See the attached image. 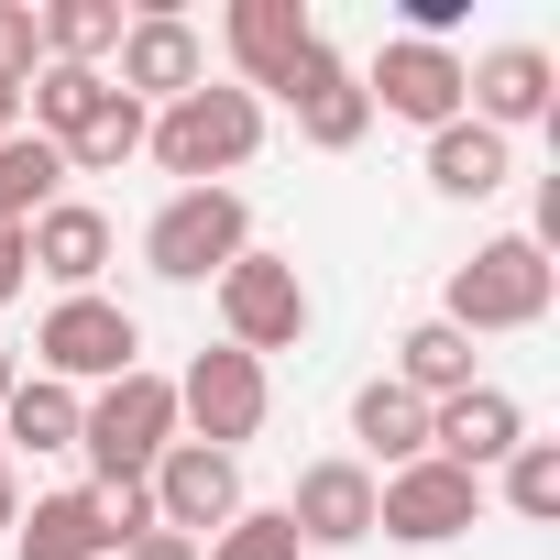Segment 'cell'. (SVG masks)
Listing matches in <instances>:
<instances>
[{
  "mask_svg": "<svg viewBox=\"0 0 560 560\" xmlns=\"http://www.w3.org/2000/svg\"><path fill=\"white\" fill-rule=\"evenodd\" d=\"M549 298H560V264H549L527 231H505V242H483L472 264H451L440 319H451L462 341H483V330H538V319H549Z\"/></svg>",
  "mask_w": 560,
  "mask_h": 560,
  "instance_id": "cell-1",
  "label": "cell"
},
{
  "mask_svg": "<svg viewBox=\"0 0 560 560\" xmlns=\"http://www.w3.org/2000/svg\"><path fill=\"white\" fill-rule=\"evenodd\" d=\"M253 143H264V100H253V89H187V100L154 110V132H143V154H154L176 187H220L231 165H253Z\"/></svg>",
  "mask_w": 560,
  "mask_h": 560,
  "instance_id": "cell-2",
  "label": "cell"
},
{
  "mask_svg": "<svg viewBox=\"0 0 560 560\" xmlns=\"http://www.w3.org/2000/svg\"><path fill=\"white\" fill-rule=\"evenodd\" d=\"M253 253V209L242 187H176L143 231V264L165 275V287H220V275Z\"/></svg>",
  "mask_w": 560,
  "mask_h": 560,
  "instance_id": "cell-3",
  "label": "cell"
},
{
  "mask_svg": "<svg viewBox=\"0 0 560 560\" xmlns=\"http://www.w3.org/2000/svg\"><path fill=\"white\" fill-rule=\"evenodd\" d=\"M78 451H89L100 483H143V472L176 451V385H165V374H121V385H100Z\"/></svg>",
  "mask_w": 560,
  "mask_h": 560,
  "instance_id": "cell-4",
  "label": "cell"
},
{
  "mask_svg": "<svg viewBox=\"0 0 560 560\" xmlns=\"http://www.w3.org/2000/svg\"><path fill=\"white\" fill-rule=\"evenodd\" d=\"M34 374H56V385H121V374H143V319L110 308V298H56L45 330H34Z\"/></svg>",
  "mask_w": 560,
  "mask_h": 560,
  "instance_id": "cell-5",
  "label": "cell"
},
{
  "mask_svg": "<svg viewBox=\"0 0 560 560\" xmlns=\"http://www.w3.org/2000/svg\"><path fill=\"white\" fill-rule=\"evenodd\" d=\"M264 407H275V396H264V363L231 352V341L176 374V429H187L198 451H231V462H242V440L264 429Z\"/></svg>",
  "mask_w": 560,
  "mask_h": 560,
  "instance_id": "cell-6",
  "label": "cell"
},
{
  "mask_svg": "<svg viewBox=\"0 0 560 560\" xmlns=\"http://www.w3.org/2000/svg\"><path fill=\"white\" fill-rule=\"evenodd\" d=\"M220 330H231V352H298L308 341V287H298V264L287 253H242L231 275H220Z\"/></svg>",
  "mask_w": 560,
  "mask_h": 560,
  "instance_id": "cell-7",
  "label": "cell"
},
{
  "mask_svg": "<svg viewBox=\"0 0 560 560\" xmlns=\"http://www.w3.org/2000/svg\"><path fill=\"white\" fill-rule=\"evenodd\" d=\"M143 494H154V527H176V538H220L231 516H242V462L231 451H198V440H176L154 472H143Z\"/></svg>",
  "mask_w": 560,
  "mask_h": 560,
  "instance_id": "cell-8",
  "label": "cell"
},
{
  "mask_svg": "<svg viewBox=\"0 0 560 560\" xmlns=\"http://www.w3.org/2000/svg\"><path fill=\"white\" fill-rule=\"evenodd\" d=\"M483 516V483L451 472V462H407V472H374V527L407 538V549H440Z\"/></svg>",
  "mask_w": 560,
  "mask_h": 560,
  "instance_id": "cell-9",
  "label": "cell"
},
{
  "mask_svg": "<svg viewBox=\"0 0 560 560\" xmlns=\"http://www.w3.org/2000/svg\"><path fill=\"white\" fill-rule=\"evenodd\" d=\"M275 100L298 110V132H308L319 154H352V143L374 132V100H363V67H352L341 45H308V56H298V78L275 89Z\"/></svg>",
  "mask_w": 560,
  "mask_h": 560,
  "instance_id": "cell-10",
  "label": "cell"
},
{
  "mask_svg": "<svg viewBox=\"0 0 560 560\" xmlns=\"http://www.w3.org/2000/svg\"><path fill=\"white\" fill-rule=\"evenodd\" d=\"M121 100H187V89H209V45H198V23L187 12H132L121 23V78H110Z\"/></svg>",
  "mask_w": 560,
  "mask_h": 560,
  "instance_id": "cell-11",
  "label": "cell"
},
{
  "mask_svg": "<svg viewBox=\"0 0 560 560\" xmlns=\"http://www.w3.org/2000/svg\"><path fill=\"white\" fill-rule=\"evenodd\" d=\"M363 100L374 110H396V121H418V132H440V121H462V56L451 45H385L374 67H363Z\"/></svg>",
  "mask_w": 560,
  "mask_h": 560,
  "instance_id": "cell-12",
  "label": "cell"
},
{
  "mask_svg": "<svg viewBox=\"0 0 560 560\" xmlns=\"http://www.w3.org/2000/svg\"><path fill=\"white\" fill-rule=\"evenodd\" d=\"M516 440H527V407H516L505 385H462L451 407H429V462H451V472H472V483H483Z\"/></svg>",
  "mask_w": 560,
  "mask_h": 560,
  "instance_id": "cell-13",
  "label": "cell"
},
{
  "mask_svg": "<svg viewBox=\"0 0 560 560\" xmlns=\"http://www.w3.org/2000/svg\"><path fill=\"white\" fill-rule=\"evenodd\" d=\"M220 45H231L242 89H287V78H298V56L319 45V23H308V0H231Z\"/></svg>",
  "mask_w": 560,
  "mask_h": 560,
  "instance_id": "cell-14",
  "label": "cell"
},
{
  "mask_svg": "<svg viewBox=\"0 0 560 560\" xmlns=\"http://www.w3.org/2000/svg\"><path fill=\"white\" fill-rule=\"evenodd\" d=\"M549 89H560L549 45H494L483 67H462V110H472L483 132H516V121H549Z\"/></svg>",
  "mask_w": 560,
  "mask_h": 560,
  "instance_id": "cell-15",
  "label": "cell"
},
{
  "mask_svg": "<svg viewBox=\"0 0 560 560\" xmlns=\"http://www.w3.org/2000/svg\"><path fill=\"white\" fill-rule=\"evenodd\" d=\"M287 527H298V549H352V538H374V472H363V462H308L298 494H287Z\"/></svg>",
  "mask_w": 560,
  "mask_h": 560,
  "instance_id": "cell-16",
  "label": "cell"
},
{
  "mask_svg": "<svg viewBox=\"0 0 560 560\" xmlns=\"http://www.w3.org/2000/svg\"><path fill=\"white\" fill-rule=\"evenodd\" d=\"M23 253H34V275H56L67 298H100V264H110V209L56 198L45 220H23Z\"/></svg>",
  "mask_w": 560,
  "mask_h": 560,
  "instance_id": "cell-17",
  "label": "cell"
},
{
  "mask_svg": "<svg viewBox=\"0 0 560 560\" xmlns=\"http://www.w3.org/2000/svg\"><path fill=\"white\" fill-rule=\"evenodd\" d=\"M352 440H363V472H374V462L407 472V462H429V407H418L396 374H374V385L352 396Z\"/></svg>",
  "mask_w": 560,
  "mask_h": 560,
  "instance_id": "cell-18",
  "label": "cell"
},
{
  "mask_svg": "<svg viewBox=\"0 0 560 560\" xmlns=\"http://www.w3.org/2000/svg\"><path fill=\"white\" fill-rule=\"evenodd\" d=\"M12 560H110V516H100V494L78 483V494H45V505H23V527H12Z\"/></svg>",
  "mask_w": 560,
  "mask_h": 560,
  "instance_id": "cell-19",
  "label": "cell"
},
{
  "mask_svg": "<svg viewBox=\"0 0 560 560\" xmlns=\"http://www.w3.org/2000/svg\"><path fill=\"white\" fill-rule=\"evenodd\" d=\"M78 429H89V396L56 374H23L0 396V451H78Z\"/></svg>",
  "mask_w": 560,
  "mask_h": 560,
  "instance_id": "cell-20",
  "label": "cell"
},
{
  "mask_svg": "<svg viewBox=\"0 0 560 560\" xmlns=\"http://www.w3.org/2000/svg\"><path fill=\"white\" fill-rule=\"evenodd\" d=\"M505 176H516V165H505V132H483L472 110L429 132V187H440V198H494Z\"/></svg>",
  "mask_w": 560,
  "mask_h": 560,
  "instance_id": "cell-21",
  "label": "cell"
},
{
  "mask_svg": "<svg viewBox=\"0 0 560 560\" xmlns=\"http://www.w3.org/2000/svg\"><path fill=\"white\" fill-rule=\"evenodd\" d=\"M396 385H407L418 407H451V396L483 385V374H472V341H462L451 319H418V330L396 341Z\"/></svg>",
  "mask_w": 560,
  "mask_h": 560,
  "instance_id": "cell-22",
  "label": "cell"
},
{
  "mask_svg": "<svg viewBox=\"0 0 560 560\" xmlns=\"http://www.w3.org/2000/svg\"><path fill=\"white\" fill-rule=\"evenodd\" d=\"M100 100H110V78H100V67H56V56H45V67L23 78V110H34V132H45L56 154L89 132V110H100Z\"/></svg>",
  "mask_w": 560,
  "mask_h": 560,
  "instance_id": "cell-23",
  "label": "cell"
},
{
  "mask_svg": "<svg viewBox=\"0 0 560 560\" xmlns=\"http://www.w3.org/2000/svg\"><path fill=\"white\" fill-rule=\"evenodd\" d=\"M56 187H67V154L45 143V132H12V143H0V220H45L56 209Z\"/></svg>",
  "mask_w": 560,
  "mask_h": 560,
  "instance_id": "cell-24",
  "label": "cell"
},
{
  "mask_svg": "<svg viewBox=\"0 0 560 560\" xmlns=\"http://www.w3.org/2000/svg\"><path fill=\"white\" fill-rule=\"evenodd\" d=\"M143 132H154V110L110 89V100L89 110V132L67 143V176H110V165H132V154H143Z\"/></svg>",
  "mask_w": 560,
  "mask_h": 560,
  "instance_id": "cell-25",
  "label": "cell"
},
{
  "mask_svg": "<svg viewBox=\"0 0 560 560\" xmlns=\"http://www.w3.org/2000/svg\"><path fill=\"white\" fill-rule=\"evenodd\" d=\"M45 56H56V67L121 56V0H56V12H45Z\"/></svg>",
  "mask_w": 560,
  "mask_h": 560,
  "instance_id": "cell-26",
  "label": "cell"
},
{
  "mask_svg": "<svg viewBox=\"0 0 560 560\" xmlns=\"http://www.w3.org/2000/svg\"><path fill=\"white\" fill-rule=\"evenodd\" d=\"M494 472H505V505H516L527 527H549V516H560V440H516Z\"/></svg>",
  "mask_w": 560,
  "mask_h": 560,
  "instance_id": "cell-27",
  "label": "cell"
},
{
  "mask_svg": "<svg viewBox=\"0 0 560 560\" xmlns=\"http://www.w3.org/2000/svg\"><path fill=\"white\" fill-rule=\"evenodd\" d=\"M198 560H298V527H287V505H242Z\"/></svg>",
  "mask_w": 560,
  "mask_h": 560,
  "instance_id": "cell-28",
  "label": "cell"
},
{
  "mask_svg": "<svg viewBox=\"0 0 560 560\" xmlns=\"http://www.w3.org/2000/svg\"><path fill=\"white\" fill-rule=\"evenodd\" d=\"M34 67H45V12H34V0H0V78L23 89Z\"/></svg>",
  "mask_w": 560,
  "mask_h": 560,
  "instance_id": "cell-29",
  "label": "cell"
},
{
  "mask_svg": "<svg viewBox=\"0 0 560 560\" xmlns=\"http://www.w3.org/2000/svg\"><path fill=\"white\" fill-rule=\"evenodd\" d=\"M89 494H100V516H110V549H132V538L154 527V494H143V483H89Z\"/></svg>",
  "mask_w": 560,
  "mask_h": 560,
  "instance_id": "cell-30",
  "label": "cell"
},
{
  "mask_svg": "<svg viewBox=\"0 0 560 560\" xmlns=\"http://www.w3.org/2000/svg\"><path fill=\"white\" fill-rule=\"evenodd\" d=\"M23 287H34V253H23V231H12V220H0V308H12Z\"/></svg>",
  "mask_w": 560,
  "mask_h": 560,
  "instance_id": "cell-31",
  "label": "cell"
},
{
  "mask_svg": "<svg viewBox=\"0 0 560 560\" xmlns=\"http://www.w3.org/2000/svg\"><path fill=\"white\" fill-rule=\"evenodd\" d=\"M121 560H198V538H176V527H143Z\"/></svg>",
  "mask_w": 560,
  "mask_h": 560,
  "instance_id": "cell-32",
  "label": "cell"
},
{
  "mask_svg": "<svg viewBox=\"0 0 560 560\" xmlns=\"http://www.w3.org/2000/svg\"><path fill=\"white\" fill-rule=\"evenodd\" d=\"M12 527H23V483H12V472H0V538H12Z\"/></svg>",
  "mask_w": 560,
  "mask_h": 560,
  "instance_id": "cell-33",
  "label": "cell"
},
{
  "mask_svg": "<svg viewBox=\"0 0 560 560\" xmlns=\"http://www.w3.org/2000/svg\"><path fill=\"white\" fill-rule=\"evenodd\" d=\"M12 132H23V89H12V78H0V143H12Z\"/></svg>",
  "mask_w": 560,
  "mask_h": 560,
  "instance_id": "cell-34",
  "label": "cell"
},
{
  "mask_svg": "<svg viewBox=\"0 0 560 560\" xmlns=\"http://www.w3.org/2000/svg\"><path fill=\"white\" fill-rule=\"evenodd\" d=\"M12 385H23V352H12V341H0V396H12Z\"/></svg>",
  "mask_w": 560,
  "mask_h": 560,
  "instance_id": "cell-35",
  "label": "cell"
},
{
  "mask_svg": "<svg viewBox=\"0 0 560 560\" xmlns=\"http://www.w3.org/2000/svg\"><path fill=\"white\" fill-rule=\"evenodd\" d=\"M0 472H12V451H0Z\"/></svg>",
  "mask_w": 560,
  "mask_h": 560,
  "instance_id": "cell-36",
  "label": "cell"
}]
</instances>
